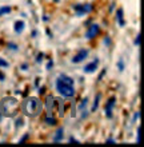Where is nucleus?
Masks as SVG:
<instances>
[{"label": "nucleus", "instance_id": "f257e3e1", "mask_svg": "<svg viewBox=\"0 0 144 147\" xmlns=\"http://www.w3.org/2000/svg\"><path fill=\"white\" fill-rule=\"evenodd\" d=\"M56 88L64 98H72L75 95L74 88V79L67 76L64 74H60L56 79Z\"/></svg>", "mask_w": 144, "mask_h": 147}, {"label": "nucleus", "instance_id": "f03ea898", "mask_svg": "<svg viewBox=\"0 0 144 147\" xmlns=\"http://www.w3.org/2000/svg\"><path fill=\"white\" fill-rule=\"evenodd\" d=\"M21 110H23V112L25 115L31 116V118H35L42 111V103H40V100L38 98H28L27 100L23 102Z\"/></svg>", "mask_w": 144, "mask_h": 147}, {"label": "nucleus", "instance_id": "7ed1b4c3", "mask_svg": "<svg viewBox=\"0 0 144 147\" xmlns=\"http://www.w3.org/2000/svg\"><path fill=\"white\" fill-rule=\"evenodd\" d=\"M16 107H17V100L15 98H5L0 103V112L1 115L13 116L16 114Z\"/></svg>", "mask_w": 144, "mask_h": 147}, {"label": "nucleus", "instance_id": "20e7f679", "mask_svg": "<svg viewBox=\"0 0 144 147\" xmlns=\"http://www.w3.org/2000/svg\"><path fill=\"white\" fill-rule=\"evenodd\" d=\"M94 9L92 4H75L74 5V11L76 12V16H83L86 13H90Z\"/></svg>", "mask_w": 144, "mask_h": 147}, {"label": "nucleus", "instance_id": "39448f33", "mask_svg": "<svg viewBox=\"0 0 144 147\" xmlns=\"http://www.w3.org/2000/svg\"><path fill=\"white\" fill-rule=\"evenodd\" d=\"M115 105H116V98H111V99H108V102L105 103V109H104V111H105V116L107 118H112V110H113V107H115Z\"/></svg>", "mask_w": 144, "mask_h": 147}, {"label": "nucleus", "instance_id": "423d86ee", "mask_svg": "<svg viewBox=\"0 0 144 147\" xmlns=\"http://www.w3.org/2000/svg\"><path fill=\"white\" fill-rule=\"evenodd\" d=\"M88 54H90V51L86 50V48H82V50L78 51V54L75 55L74 58H72V63H80L83 62L84 59L88 56Z\"/></svg>", "mask_w": 144, "mask_h": 147}, {"label": "nucleus", "instance_id": "0eeeda50", "mask_svg": "<svg viewBox=\"0 0 144 147\" xmlns=\"http://www.w3.org/2000/svg\"><path fill=\"white\" fill-rule=\"evenodd\" d=\"M100 32V27H99V24L94 23L92 26H90V28L87 30L86 32V38L87 39H94L95 36H97V34Z\"/></svg>", "mask_w": 144, "mask_h": 147}, {"label": "nucleus", "instance_id": "6e6552de", "mask_svg": "<svg viewBox=\"0 0 144 147\" xmlns=\"http://www.w3.org/2000/svg\"><path fill=\"white\" fill-rule=\"evenodd\" d=\"M97 64H99V59H95L94 62H91V63H88L84 68H83V71L86 74H92V72H95L96 71V68H97Z\"/></svg>", "mask_w": 144, "mask_h": 147}, {"label": "nucleus", "instance_id": "1a4fd4ad", "mask_svg": "<svg viewBox=\"0 0 144 147\" xmlns=\"http://www.w3.org/2000/svg\"><path fill=\"white\" fill-rule=\"evenodd\" d=\"M55 103H56V99H55L52 95H50V96H47V99H46V109H47L48 114H51V112L54 111L55 109Z\"/></svg>", "mask_w": 144, "mask_h": 147}, {"label": "nucleus", "instance_id": "9d476101", "mask_svg": "<svg viewBox=\"0 0 144 147\" xmlns=\"http://www.w3.org/2000/svg\"><path fill=\"white\" fill-rule=\"evenodd\" d=\"M124 12H123V8H119L116 11V19H117V23L120 27H124L125 26V22H124V15H123Z\"/></svg>", "mask_w": 144, "mask_h": 147}, {"label": "nucleus", "instance_id": "9b49d317", "mask_svg": "<svg viewBox=\"0 0 144 147\" xmlns=\"http://www.w3.org/2000/svg\"><path fill=\"white\" fill-rule=\"evenodd\" d=\"M24 27H25V23H24L23 20H17V22H15V26H13L15 32L17 34V35H20V34L24 31Z\"/></svg>", "mask_w": 144, "mask_h": 147}, {"label": "nucleus", "instance_id": "f8f14e48", "mask_svg": "<svg viewBox=\"0 0 144 147\" xmlns=\"http://www.w3.org/2000/svg\"><path fill=\"white\" fill-rule=\"evenodd\" d=\"M63 135H64V130H63V127H60L58 131H56V134L54 135V142H56V143H58V142H62Z\"/></svg>", "mask_w": 144, "mask_h": 147}, {"label": "nucleus", "instance_id": "ddd939ff", "mask_svg": "<svg viewBox=\"0 0 144 147\" xmlns=\"http://www.w3.org/2000/svg\"><path fill=\"white\" fill-rule=\"evenodd\" d=\"M100 98H101V94L99 92L96 95V99H95L94 105H92V109H91V111H96V110H97V107H99V102H100Z\"/></svg>", "mask_w": 144, "mask_h": 147}, {"label": "nucleus", "instance_id": "4468645a", "mask_svg": "<svg viewBox=\"0 0 144 147\" xmlns=\"http://www.w3.org/2000/svg\"><path fill=\"white\" fill-rule=\"evenodd\" d=\"M11 12V7L9 5H4V7H0V16L3 15H7Z\"/></svg>", "mask_w": 144, "mask_h": 147}, {"label": "nucleus", "instance_id": "2eb2a0df", "mask_svg": "<svg viewBox=\"0 0 144 147\" xmlns=\"http://www.w3.org/2000/svg\"><path fill=\"white\" fill-rule=\"evenodd\" d=\"M56 102L59 103V115L63 116V115H64V103H63L62 99H58Z\"/></svg>", "mask_w": 144, "mask_h": 147}, {"label": "nucleus", "instance_id": "dca6fc26", "mask_svg": "<svg viewBox=\"0 0 144 147\" xmlns=\"http://www.w3.org/2000/svg\"><path fill=\"white\" fill-rule=\"evenodd\" d=\"M46 122H47V124H50V126H55V124H56V119L51 115H48L47 118H46Z\"/></svg>", "mask_w": 144, "mask_h": 147}, {"label": "nucleus", "instance_id": "f3484780", "mask_svg": "<svg viewBox=\"0 0 144 147\" xmlns=\"http://www.w3.org/2000/svg\"><path fill=\"white\" fill-rule=\"evenodd\" d=\"M117 68H119V71H124L125 66H124V60H123V58H120L119 60H117Z\"/></svg>", "mask_w": 144, "mask_h": 147}, {"label": "nucleus", "instance_id": "a211bd4d", "mask_svg": "<svg viewBox=\"0 0 144 147\" xmlns=\"http://www.w3.org/2000/svg\"><path fill=\"white\" fill-rule=\"evenodd\" d=\"M87 103H88V99H83L82 103H80V106H79V111H83V110L86 109Z\"/></svg>", "mask_w": 144, "mask_h": 147}, {"label": "nucleus", "instance_id": "6ab92c4d", "mask_svg": "<svg viewBox=\"0 0 144 147\" xmlns=\"http://www.w3.org/2000/svg\"><path fill=\"white\" fill-rule=\"evenodd\" d=\"M23 118H17L16 119V128H19V127H21L23 126Z\"/></svg>", "mask_w": 144, "mask_h": 147}, {"label": "nucleus", "instance_id": "aec40b11", "mask_svg": "<svg viewBox=\"0 0 144 147\" xmlns=\"http://www.w3.org/2000/svg\"><path fill=\"white\" fill-rule=\"evenodd\" d=\"M8 66H9V63L5 62L3 58H0V67H4V68H5V67H8Z\"/></svg>", "mask_w": 144, "mask_h": 147}, {"label": "nucleus", "instance_id": "412c9836", "mask_svg": "<svg viewBox=\"0 0 144 147\" xmlns=\"http://www.w3.org/2000/svg\"><path fill=\"white\" fill-rule=\"evenodd\" d=\"M43 58H44V54H43V52H39V54H38V56H36V62L40 63L42 60H43Z\"/></svg>", "mask_w": 144, "mask_h": 147}, {"label": "nucleus", "instance_id": "4be33fe9", "mask_svg": "<svg viewBox=\"0 0 144 147\" xmlns=\"http://www.w3.org/2000/svg\"><path fill=\"white\" fill-rule=\"evenodd\" d=\"M133 44L136 47H139L140 46V34H137V36H136V39H135V42H133Z\"/></svg>", "mask_w": 144, "mask_h": 147}, {"label": "nucleus", "instance_id": "5701e85b", "mask_svg": "<svg viewBox=\"0 0 144 147\" xmlns=\"http://www.w3.org/2000/svg\"><path fill=\"white\" fill-rule=\"evenodd\" d=\"M8 48H11V50L16 51V50H17V46H16V44H13V43H9V44H8Z\"/></svg>", "mask_w": 144, "mask_h": 147}, {"label": "nucleus", "instance_id": "b1692460", "mask_svg": "<svg viewBox=\"0 0 144 147\" xmlns=\"http://www.w3.org/2000/svg\"><path fill=\"white\" fill-rule=\"evenodd\" d=\"M140 126H139V127H137V136H136V140H137V143H139V142H140Z\"/></svg>", "mask_w": 144, "mask_h": 147}, {"label": "nucleus", "instance_id": "393cba45", "mask_svg": "<svg viewBox=\"0 0 144 147\" xmlns=\"http://www.w3.org/2000/svg\"><path fill=\"white\" fill-rule=\"evenodd\" d=\"M139 116H140V111H137L135 115H133V119H132V122H136V119H139Z\"/></svg>", "mask_w": 144, "mask_h": 147}, {"label": "nucleus", "instance_id": "a878e982", "mask_svg": "<svg viewBox=\"0 0 144 147\" xmlns=\"http://www.w3.org/2000/svg\"><path fill=\"white\" fill-rule=\"evenodd\" d=\"M28 136H29V135H28V134H25V135H24L23 138H21V139L19 140V143H23V142H25V140L28 139Z\"/></svg>", "mask_w": 144, "mask_h": 147}, {"label": "nucleus", "instance_id": "bb28decb", "mask_svg": "<svg viewBox=\"0 0 144 147\" xmlns=\"http://www.w3.org/2000/svg\"><path fill=\"white\" fill-rule=\"evenodd\" d=\"M104 75H105V70H103V71H101V74H100V75H99V78H97V80L100 82L101 79H103V76H104Z\"/></svg>", "mask_w": 144, "mask_h": 147}, {"label": "nucleus", "instance_id": "cd10ccee", "mask_svg": "<svg viewBox=\"0 0 144 147\" xmlns=\"http://www.w3.org/2000/svg\"><path fill=\"white\" fill-rule=\"evenodd\" d=\"M52 66H54V62H52V60H50V62L47 63V70H51V68H52Z\"/></svg>", "mask_w": 144, "mask_h": 147}, {"label": "nucleus", "instance_id": "c85d7f7f", "mask_svg": "<svg viewBox=\"0 0 144 147\" xmlns=\"http://www.w3.org/2000/svg\"><path fill=\"white\" fill-rule=\"evenodd\" d=\"M70 142H74V143H79V142H78L76 139H75L74 136H70Z\"/></svg>", "mask_w": 144, "mask_h": 147}, {"label": "nucleus", "instance_id": "c756f323", "mask_svg": "<svg viewBox=\"0 0 144 147\" xmlns=\"http://www.w3.org/2000/svg\"><path fill=\"white\" fill-rule=\"evenodd\" d=\"M104 43H107V44H111V40H109V38H105L104 39Z\"/></svg>", "mask_w": 144, "mask_h": 147}, {"label": "nucleus", "instance_id": "7c9ffc66", "mask_svg": "<svg viewBox=\"0 0 144 147\" xmlns=\"http://www.w3.org/2000/svg\"><path fill=\"white\" fill-rule=\"evenodd\" d=\"M44 90H46L44 87H40V88H39V92L40 94H44Z\"/></svg>", "mask_w": 144, "mask_h": 147}, {"label": "nucleus", "instance_id": "2f4dec72", "mask_svg": "<svg viewBox=\"0 0 144 147\" xmlns=\"http://www.w3.org/2000/svg\"><path fill=\"white\" fill-rule=\"evenodd\" d=\"M4 78H5V76H4L3 74L0 72V82H3V80H4Z\"/></svg>", "mask_w": 144, "mask_h": 147}, {"label": "nucleus", "instance_id": "473e14b6", "mask_svg": "<svg viewBox=\"0 0 144 147\" xmlns=\"http://www.w3.org/2000/svg\"><path fill=\"white\" fill-rule=\"evenodd\" d=\"M107 142H108V143H115V140H113V139H111V138H109V139L107 140Z\"/></svg>", "mask_w": 144, "mask_h": 147}, {"label": "nucleus", "instance_id": "72a5a7b5", "mask_svg": "<svg viewBox=\"0 0 144 147\" xmlns=\"http://www.w3.org/2000/svg\"><path fill=\"white\" fill-rule=\"evenodd\" d=\"M3 119V115H1V112H0V120Z\"/></svg>", "mask_w": 144, "mask_h": 147}]
</instances>
